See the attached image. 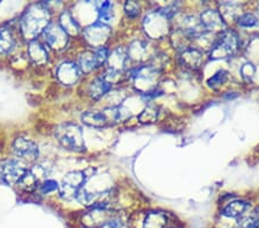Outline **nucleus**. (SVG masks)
<instances>
[{"label":"nucleus","mask_w":259,"mask_h":228,"mask_svg":"<svg viewBox=\"0 0 259 228\" xmlns=\"http://www.w3.org/2000/svg\"><path fill=\"white\" fill-rule=\"evenodd\" d=\"M49 12L41 5H35L29 8L22 19V31L26 37L32 39L39 32L44 31L49 26Z\"/></svg>","instance_id":"obj_1"},{"label":"nucleus","mask_w":259,"mask_h":228,"mask_svg":"<svg viewBox=\"0 0 259 228\" xmlns=\"http://www.w3.org/2000/svg\"><path fill=\"white\" fill-rule=\"evenodd\" d=\"M57 140L67 150L82 151L84 150V138L81 127L77 124L66 122L60 124L54 131Z\"/></svg>","instance_id":"obj_2"},{"label":"nucleus","mask_w":259,"mask_h":228,"mask_svg":"<svg viewBox=\"0 0 259 228\" xmlns=\"http://www.w3.org/2000/svg\"><path fill=\"white\" fill-rule=\"evenodd\" d=\"M239 47V36L235 31L226 29L221 32L218 39L213 44L210 52V59H227L236 52Z\"/></svg>","instance_id":"obj_3"},{"label":"nucleus","mask_w":259,"mask_h":228,"mask_svg":"<svg viewBox=\"0 0 259 228\" xmlns=\"http://www.w3.org/2000/svg\"><path fill=\"white\" fill-rule=\"evenodd\" d=\"M144 29L146 35L151 38L159 39L166 36L169 29V18L160 10L151 12L144 19Z\"/></svg>","instance_id":"obj_4"},{"label":"nucleus","mask_w":259,"mask_h":228,"mask_svg":"<svg viewBox=\"0 0 259 228\" xmlns=\"http://www.w3.org/2000/svg\"><path fill=\"white\" fill-rule=\"evenodd\" d=\"M87 179L88 176L84 172L75 171L68 173L59 187L60 196L67 201L73 200V198L76 200V196L83 189V186L87 182Z\"/></svg>","instance_id":"obj_5"},{"label":"nucleus","mask_w":259,"mask_h":228,"mask_svg":"<svg viewBox=\"0 0 259 228\" xmlns=\"http://www.w3.org/2000/svg\"><path fill=\"white\" fill-rule=\"evenodd\" d=\"M27 171L18 160H4L0 163V181L8 186L18 185Z\"/></svg>","instance_id":"obj_6"},{"label":"nucleus","mask_w":259,"mask_h":228,"mask_svg":"<svg viewBox=\"0 0 259 228\" xmlns=\"http://www.w3.org/2000/svg\"><path fill=\"white\" fill-rule=\"evenodd\" d=\"M159 74L160 69L154 65H142L132 70V77L136 86L140 84V90H142V86L148 84V93L154 90L153 84L157 81V77L159 76Z\"/></svg>","instance_id":"obj_7"},{"label":"nucleus","mask_w":259,"mask_h":228,"mask_svg":"<svg viewBox=\"0 0 259 228\" xmlns=\"http://www.w3.org/2000/svg\"><path fill=\"white\" fill-rule=\"evenodd\" d=\"M43 32L45 40L52 49L61 50L68 43V35L66 34V31L59 23L49 24Z\"/></svg>","instance_id":"obj_8"},{"label":"nucleus","mask_w":259,"mask_h":228,"mask_svg":"<svg viewBox=\"0 0 259 228\" xmlns=\"http://www.w3.org/2000/svg\"><path fill=\"white\" fill-rule=\"evenodd\" d=\"M111 35V29L108 26L104 23H95L93 26L88 27L84 30L85 39L89 41L90 45L93 47L102 48V44L107 40Z\"/></svg>","instance_id":"obj_9"},{"label":"nucleus","mask_w":259,"mask_h":228,"mask_svg":"<svg viewBox=\"0 0 259 228\" xmlns=\"http://www.w3.org/2000/svg\"><path fill=\"white\" fill-rule=\"evenodd\" d=\"M13 150L18 157L29 160H35L39 155L38 145L31 140L23 138H19L14 141Z\"/></svg>","instance_id":"obj_10"},{"label":"nucleus","mask_w":259,"mask_h":228,"mask_svg":"<svg viewBox=\"0 0 259 228\" xmlns=\"http://www.w3.org/2000/svg\"><path fill=\"white\" fill-rule=\"evenodd\" d=\"M81 74L82 70L80 66H77L72 61L64 62V64L59 66L57 72L59 81L66 85H72L74 83H76L78 78L81 77Z\"/></svg>","instance_id":"obj_11"},{"label":"nucleus","mask_w":259,"mask_h":228,"mask_svg":"<svg viewBox=\"0 0 259 228\" xmlns=\"http://www.w3.org/2000/svg\"><path fill=\"white\" fill-rule=\"evenodd\" d=\"M204 28L212 31H221L226 30V23H225L223 15L217 10H206L200 16Z\"/></svg>","instance_id":"obj_12"},{"label":"nucleus","mask_w":259,"mask_h":228,"mask_svg":"<svg viewBox=\"0 0 259 228\" xmlns=\"http://www.w3.org/2000/svg\"><path fill=\"white\" fill-rule=\"evenodd\" d=\"M179 59L183 67L196 70L200 68V66L203 64V53L197 49L187 48L182 50Z\"/></svg>","instance_id":"obj_13"},{"label":"nucleus","mask_w":259,"mask_h":228,"mask_svg":"<svg viewBox=\"0 0 259 228\" xmlns=\"http://www.w3.org/2000/svg\"><path fill=\"white\" fill-rule=\"evenodd\" d=\"M181 31L185 34L189 39L199 38L206 32V29L204 28L202 21L198 20L195 16H187L182 22Z\"/></svg>","instance_id":"obj_14"},{"label":"nucleus","mask_w":259,"mask_h":228,"mask_svg":"<svg viewBox=\"0 0 259 228\" xmlns=\"http://www.w3.org/2000/svg\"><path fill=\"white\" fill-rule=\"evenodd\" d=\"M81 119L83 122L91 127H105L108 124H112L107 110L85 112L84 114H82Z\"/></svg>","instance_id":"obj_15"},{"label":"nucleus","mask_w":259,"mask_h":228,"mask_svg":"<svg viewBox=\"0 0 259 228\" xmlns=\"http://www.w3.org/2000/svg\"><path fill=\"white\" fill-rule=\"evenodd\" d=\"M249 206H250V204L245 201H242V200L233 201L224 207L221 214L225 215V217H227V218L243 217L244 213L246 212V210L249 209Z\"/></svg>","instance_id":"obj_16"},{"label":"nucleus","mask_w":259,"mask_h":228,"mask_svg":"<svg viewBox=\"0 0 259 228\" xmlns=\"http://www.w3.org/2000/svg\"><path fill=\"white\" fill-rule=\"evenodd\" d=\"M111 88L112 84L110 82H107L104 77H97L90 83L89 94L93 98L98 99L100 97H103L106 93H108Z\"/></svg>","instance_id":"obj_17"},{"label":"nucleus","mask_w":259,"mask_h":228,"mask_svg":"<svg viewBox=\"0 0 259 228\" xmlns=\"http://www.w3.org/2000/svg\"><path fill=\"white\" fill-rule=\"evenodd\" d=\"M167 225V217L161 212H150L146 214L143 228H165Z\"/></svg>","instance_id":"obj_18"},{"label":"nucleus","mask_w":259,"mask_h":228,"mask_svg":"<svg viewBox=\"0 0 259 228\" xmlns=\"http://www.w3.org/2000/svg\"><path fill=\"white\" fill-rule=\"evenodd\" d=\"M60 26L66 31L67 35H77L81 30L78 23L75 21V19L73 18L69 12H65V13H62Z\"/></svg>","instance_id":"obj_19"},{"label":"nucleus","mask_w":259,"mask_h":228,"mask_svg":"<svg viewBox=\"0 0 259 228\" xmlns=\"http://www.w3.org/2000/svg\"><path fill=\"white\" fill-rule=\"evenodd\" d=\"M29 55H30V58L36 64L41 65L48 61L47 50L38 41H31L30 47H29Z\"/></svg>","instance_id":"obj_20"},{"label":"nucleus","mask_w":259,"mask_h":228,"mask_svg":"<svg viewBox=\"0 0 259 228\" xmlns=\"http://www.w3.org/2000/svg\"><path fill=\"white\" fill-rule=\"evenodd\" d=\"M15 39L11 30L7 28H0V53L11 51L14 47Z\"/></svg>","instance_id":"obj_21"},{"label":"nucleus","mask_w":259,"mask_h":228,"mask_svg":"<svg viewBox=\"0 0 259 228\" xmlns=\"http://www.w3.org/2000/svg\"><path fill=\"white\" fill-rule=\"evenodd\" d=\"M80 68L82 72L89 73L95 68H98L97 61H96L95 52L87 51L80 57Z\"/></svg>","instance_id":"obj_22"},{"label":"nucleus","mask_w":259,"mask_h":228,"mask_svg":"<svg viewBox=\"0 0 259 228\" xmlns=\"http://www.w3.org/2000/svg\"><path fill=\"white\" fill-rule=\"evenodd\" d=\"M236 228H259V206L253 212L245 217H242L237 222Z\"/></svg>","instance_id":"obj_23"},{"label":"nucleus","mask_w":259,"mask_h":228,"mask_svg":"<svg viewBox=\"0 0 259 228\" xmlns=\"http://www.w3.org/2000/svg\"><path fill=\"white\" fill-rule=\"evenodd\" d=\"M98 14L100 22L104 24L113 19V5H112V3L104 2L100 4V6L98 8Z\"/></svg>","instance_id":"obj_24"},{"label":"nucleus","mask_w":259,"mask_h":228,"mask_svg":"<svg viewBox=\"0 0 259 228\" xmlns=\"http://www.w3.org/2000/svg\"><path fill=\"white\" fill-rule=\"evenodd\" d=\"M158 118V107L156 106H148L145 110L142 111L139 115V120L142 123H153L156 122Z\"/></svg>","instance_id":"obj_25"},{"label":"nucleus","mask_w":259,"mask_h":228,"mask_svg":"<svg viewBox=\"0 0 259 228\" xmlns=\"http://www.w3.org/2000/svg\"><path fill=\"white\" fill-rule=\"evenodd\" d=\"M227 77H228V73L226 72V70L221 69V70H219V72H217L214 75L208 78L207 85L210 86V88H213V89L218 88V86L223 85L224 83L226 82Z\"/></svg>","instance_id":"obj_26"},{"label":"nucleus","mask_w":259,"mask_h":228,"mask_svg":"<svg viewBox=\"0 0 259 228\" xmlns=\"http://www.w3.org/2000/svg\"><path fill=\"white\" fill-rule=\"evenodd\" d=\"M100 228H128V227L122 219L114 215V217L108 218L107 220L104 221L102 223V226H100Z\"/></svg>","instance_id":"obj_27"},{"label":"nucleus","mask_w":259,"mask_h":228,"mask_svg":"<svg viewBox=\"0 0 259 228\" xmlns=\"http://www.w3.org/2000/svg\"><path fill=\"white\" fill-rule=\"evenodd\" d=\"M237 22L241 27H245V28H251L257 24V18L251 13H245L243 15H241Z\"/></svg>","instance_id":"obj_28"},{"label":"nucleus","mask_w":259,"mask_h":228,"mask_svg":"<svg viewBox=\"0 0 259 228\" xmlns=\"http://www.w3.org/2000/svg\"><path fill=\"white\" fill-rule=\"evenodd\" d=\"M124 12L129 18H136L141 13V6L136 2H127L124 4Z\"/></svg>","instance_id":"obj_29"},{"label":"nucleus","mask_w":259,"mask_h":228,"mask_svg":"<svg viewBox=\"0 0 259 228\" xmlns=\"http://www.w3.org/2000/svg\"><path fill=\"white\" fill-rule=\"evenodd\" d=\"M57 189H59V186H58L57 181H53V180H47L40 185V190L43 194H49L51 192H54V190Z\"/></svg>","instance_id":"obj_30"},{"label":"nucleus","mask_w":259,"mask_h":228,"mask_svg":"<svg viewBox=\"0 0 259 228\" xmlns=\"http://www.w3.org/2000/svg\"><path fill=\"white\" fill-rule=\"evenodd\" d=\"M244 66H245V68L248 69V70H246V72H244V70H241L242 76H243L246 81H249L250 78H251L252 75H253L254 68H253V66L250 65V64H246V65H244Z\"/></svg>","instance_id":"obj_31"},{"label":"nucleus","mask_w":259,"mask_h":228,"mask_svg":"<svg viewBox=\"0 0 259 228\" xmlns=\"http://www.w3.org/2000/svg\"><path fill=\"white\" fill-rule=\"evenodd\" d=\"M170 228H181V227H178V226H174V227H170Z\"/></svg>","instance_id":"obj_32"}]
</instances>
